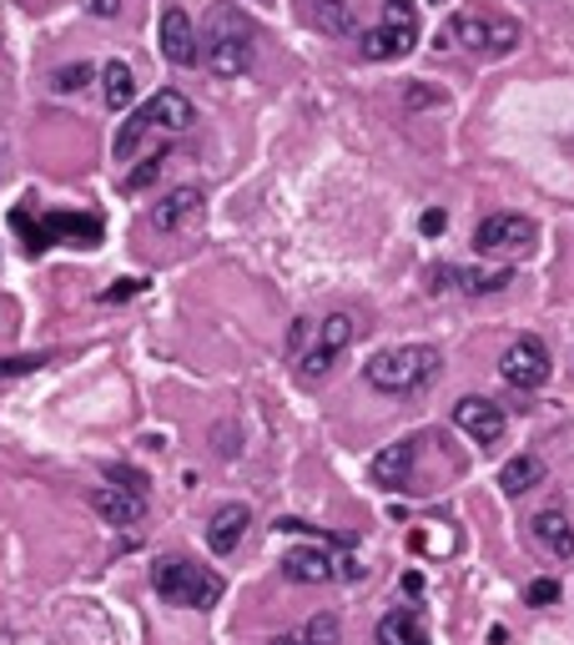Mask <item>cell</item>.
Wrapping results in <instances>:
<instances>
[{
	"label": "cell",
	"mask_w": 574,
	"mask_h": 645,
	"mask_svg": "<svg viewBox=\"0 0 574 645\" xmlns=\"http://www.w3.org/2000/svg\"><path fill=\"white\" fill-rule=\"evenodd\" d=\"M252 41H257V31H252V21L238 6H212L202 36H197V51H202L207 72L232 81V76H242L252 66Z\"/></svg>",
	"instance_id": "1"
},
{
	"label": "cell",
	"mask_w": 574,
	"mask_h": 645,
	"mask_svg": "<svg viewBox=\"0 0 574 645\" xmlns=\"http://www.w3.org/2000/svg\"><path fill=\"white\" fill-rule=\"evenodd\" d=\"M439 348L429 343H404V348H383L363 363V379L388 398H408V394H423L433 379H439Z\"/></svg>",
	"instance_id": "2"
},
{
	"label": "cell",
	"mask_w": 574,
	"mask_h": 645,
	"mask_svg": "<svg viewBox=\"0 0 574 645\" xmlns=\"http://www.w3.org/2000/svg\"><path fill=\"white\" fill-rule=\"evenodd\" d=\"M152 590L177 610H212L222 600V580L202 565L181 560V555H167V560L152 565Z\"/></svg>",
	"instance_id": "3"
},
{
	"label": "cell",
	"mask_w": 574,
	"mask_h": 645,
	"mask_svg": "<svg viewBox=\"0 0 574 645\" xmlns=\"http://www.w3.org/2000/svg\"><path fill=\"white\" fill-rule=\"evenodd\" d=\"M11 228L25 238L31 258H41L51 242H76V248H96L101 242V217H86V212H46L41 222L31 212H11Z\"/></svg>",
	"instance_id": "4"
},
{
	"label": "cell",
	"mask_w": 574,
	"mask_h": 645,
	"mask_svg": "<svg viewBox=\"0 0 574 645\" xmlns=\"http://www.w3.org/2000/svg\"><path fill=\"white\" fill-rule=\"evenodd\" d=\"M419 46V15H413V0H383V21L373 31H363L358 51L368 61H398Z\"/></svg>",
	"instance_id": "5"
},
{
	"label": "cell",
	"mask_w": 574,
	"mask_h": 645,
	"mask_svg": "<svg viewBox=\"0 0 574 645\" xmlns=\"http://www.w3.org/2000/svg\"><path fill=\"white\" fill-rule=\"evenodd\" d=\"M449 41H459L468 56L494 61V56H509V51L519 46V25L499 21V15H484V11H464L449 21Z\"/></svg>",
	"instance_id": "6"
},
{
	"label": "cell",
	"mask_w": 574,
	"mask_h": 645,
	"mask_svg": "<svg viewBox=\"0 0 574 645\" xmlns=\"http://www.w3.org/2000/svg\"><path fill=\"white\" fill-rule=\"evenodd\" d=\"M353 338H358V318L353 313H328L323 322H312V343L298 353V373L302 379H323Z\"/></svg>",
	"instance_id": "7"
},
{
	"label": "cell",
	"mask_w": 574,
	"mask_h": 645,
	"mask_svg": "<svg viewBox=\"0 0 574 645\" xmlns=\"http://www.w3.org/2000/svg\"><path fill=\"white\" fill-rule=\"evenodd\" d=\"M534 242H539V228L519 212H494V217H484L474 232V248L484 252V258H529Z\"/></svg>",
	"instance_id": "8"
},
{
	"label": "cell",
	"mask_w": 574,
	"mask_h": 645,
	"mask_svg": "<svg viewBox=\"0 0 574 645\" xmlns=\"http://www.w3.org/2000/svg\"><path fill=\"white\" fill-rule=\"evenodd\" d=\"M499 373H504V383H509V389H519V394H529V389H544V383H550V348L539 343L534 334L515 338V343L504 348Z\"/></svg>",
	"instance_id": "9"
},
{
	"label": "cell",
	"mask_w": 574,
	"mask_h": 645,
	"mask_svg": "<svg viewBox=\"0 0 574 645\" xmlns=\"http://www.w3.org/2000/svg\"><path fill=\"white\" fill-rule=\"evenodd\" d=\"M283 575L292 580V586H333V580H343L338 560L323 550V545H298V550H287Z\"/></svg>",
	"instance_id": "10"
},
{
	"label": "cell",
	"mask_w": 574,
	"mask_h": 645,
	"mask_svg": "<svg viewBox=\"0 0 574 645\" xmlns=\"http://www.w3.org/2000/svg\"><path fill=\"white\" fill-rule=\"evenodd\" d=\"M413 459H419V439H398L383 455H373L368 474L378 490H408L413 484Z\"/></svg>",
	"instance_id": "11"
},
{
	"label": "cell",
	"mask_w": 574,
	"mask_h": 645,
	"mask_svg": "<svg viewBox=\"0 0 574 645\" xmlns=\"http://www.w3.org/2000/svg\"><path fill=\"white\" fill-rule=\"evenodd\" d=\"M454 424H459V429H464L474 444H499V439H504V414H499V404H489V398H478V394L459 398V404H454Z\"/></svg>",
	"instance_id": "12"
},
{
	"label": "cell",
	"mask_w": 574,
	"mask_h": 645,
	"mask_svg": "<svg viewBox=\"0 0 574 645\" xmlns=\"http://www.w3.org/2000/svg\"><path fill=\"white\" fill-rule=\"evenodd\" d=\"M162 56H167L172 66H197V61H202L191 15L181 11V6H167V11H162Z\"/></svg>",
	"instance_id": "13"
},
{
	"label": "cell",
	"mask_w": 574,
	"mask_h": 645,
	"mask_svg": "<svg viewBox=\"0 0 574 645\" xmlns=\"http://www.w3.org/2000/svg\"><path fill=\"white\" fill-rule=\"evenodd\" d=\"M91 510L107 520V525H142L146 520V494L117 490V484H96L91 490Z\"/></svg>",
	"instance_id": "14"
},
{
	"label": "cell",
	"mask_w": 574,
	"mask_h": 645,
	"mask_svg": "<svg viewBox=\"0 0 574 645\" xmlns=\"http://www.w3.org/2000/svg\"><path fill=\"white\" fill-rule=\"evenodd\" d=\"M529 535H534V545L544 555H554V560H570L574 555V525L564 510H539L534 520H529Z\"/></svg>",
	"instance_id": "15"
},
{
	"label": "cell",
	"mask_w": 574,
	"mask_h": 645,
	"mask_svg": "<svg viewBox=\"0 0 574 645\" xmlns=\"http://www.w3.org/2000/svg\"><path fill=\"white\" fill-rule=\"evenodd\" d=\"M142 117H146V127H152V132H187L191 121H197V111H191V101L181 91H156L152 101H146L142 107Z\"/></svg>",
	"instance_id": "16"
},
{
	"label": "cell",
	"mask_w": 574,
	"mask_h": 645,
	"mask_svg": "<svg viewBox=\"0 0 574 645\" xmlns=\"http://www.w3.org/2000/svg\"><path fill=\"white\" fill-rule=\"evenodd\" d=\"M197 217H202V192L177 187V192H167V197L152 207V228L156 232H177V228H187V222H197Z\"/></svg>",
	"instance_id": "17"
},
{
	"label": "cell",
	"mask_w": 574,
	"mask_h": 645,
	"mask_svg": "<svg viewBox=\"0 0 574 645\" xmlns=\"http://www.w3.org/2000/svg\"><path fill=\"white\" fill-rule=\"evenodd\" d=\"M252 525V510L247 504H222V510L212 514V525H207V545H212V555H232L242 545V535H247Z\"/></svg>",
	"instance_id": "18"
},
{
	"label": "cell",
	"mask_w": 574,
	"mask_h": 645,
	"mask_svg": "<svg viewBox=\"0 0 574 645\" xmlns=\"http://www.w3.org/2000/svg\"><path fill=\"white\" fill-rule=\"evenodd\" d=\"M308 15L323 36H353L358 31V6L353 0H308Z\"/></svg>",
	"instance_id": "19"
},
{
	"label": "cell",
	"mask_w": 574,
	"mask_h": 645,
	"mask_svg": "<svg viewBox=\"0 0 574 645\" xmlns=\"http://www.w3.org/2000/svg\"><path fill=\"white\" fill-rule=\"evenodd\" d=\"M378 645H433L419 610H394L378 621Z\"/></svg>",
	"instance_id": "20"
},
{
	"label": "cell",
	"mask_w": 574,
	"mask_h": 645,
	"mask_svg": "<svg viewBox=\"0 0 574 645\" xmlns=\"http://www.w3.org/2000/svg\"><path fill=\"white\" fill-rule=\"evenodd\" d=\"M101 91H107V107L111 111H126L132 107V96H136V76L126 61H107L101 66Z\"/></svg>",
	"instance_id": "21"
},
{
	"label": "cell",
	"mask_w": 574,
	"mask_h": 645,
	"mask_svg": "<svg viewBox=\"0 0 574 645\" xmlns=\"http://www.w3.org/2000/svg\"><path fill=\"white\" fill-rule=\"evenodd\" d=\"M499 484H504V494H529L534 484H544V464H539L534 455H519V459H509L504 464V474H499Z\"/></svg>",
	"instance_id": "22"
},
{
	"label": "cell",
	"mask_w": 574,
	"mask_h": 645,
	"mask_svg": "<svg viewBox=\"0 0 574 645\" xmlns=\"http://www.w3.org/2000/svg\"><path fill=\"white\" fill-rule=\"evenodd\" d=\"M91 76H96V66L71 61V66H60V72L51 76V91H56V96H76V91H86V86H91Z\"/></svg>",
	"instance_id": "23"
},
{
	"label": "cell",
	"mask_w": 574,
	"mask_h": 645,
	"mask_svg": "<svg viewBox=\"0 0 574 645\" xmlns=\"http://www.w3.org/2000/svg\"><path fill=\"white\" fill-rule=\"evenodd\" d=\"M298 641L302 645H343V625H338V615H312L298 631Z\"/></svg>",
	"instance_id": "24"
},
{
	"label": "cell",
	"mask_w": 574,
	"mask_h": 645,
	"mask_svg": "<svg viewBox=\"0 0 574 645\" xmlns=\"http://www.w3.org/2000/svg\"><path fill=\"white\" fill-rule=\"evenodd\" d=\"M449 277H459L464 293H499L509 283V273H454V267H449Z\"/></svg>",
	"instance_id": "25"
},
{
	"label": "cell",
	"mask_w": 574,
	"mask_h": 645,
	"mask_svg": "<svg viewBox=\"0 0 574 645\" xmlns=\"http://www.w3.org/2000/svg\"><path fill=\"white\" fill-rule=\"evenodd\" d=\"M46 363H51V353H21V359H0V383H5V379H25V373L46 369Z\"/></svg>",
	"instance_id": "26"
},
{
	"label": "cell",
	"mask_w": 574,
	"mask_h": 645,
	"mask_svg": "<svg viewBox=\"0 0 574 645\" xmlns=\"http://www.w3.org/2000/svg\"><path fill=\"white\" fill-rule=\"evenodd\" d=\"M107 484H117V490H132V494H146V474L132 464H107Z\"/></svg>",
	"instance_id": "27"
},
{
	"label": "cell",
	"mask_w": 574,
	"mask_h": 645,
	"mask_svg": "<svg viewBox=\"0 0 574 645\" xmlns=\"http://www.w3.org/2000/svg\"><path fill=\"white\" fill-rule=\"evenodd\" d=\"M560 600V580H529V590H525V605H534V610H544V605H554Z\"/></svg>",
	"instance_id": "28"
},
{
	"label": "cell",
	"mask_w": 574,
	"mask_h": 645,
	"mask_svg": "<svg viewBox=\"0 0 574 645\" xmlns=\"http://www.w3.org/2000/svg\"><path fill=\"white\" fill-rule=\"evenodd\" d=\"M162 162H167V152H152V156H146V162H142V167L132 172V177L121 182V187H126V192H142L146 182H156V172H162Z\"/></svg>",
	"instance_id": "29"
},
{
	"label": "cell",
	"mask_w": 574,
	"mask_h": 645,
	"mask_svg": "<svg viewBox=\"0 0 574 645\" xmlns=\"http://www.w3.org/2000/svg\"><path fill=\"white\" fill-rule=\"evenodd\" d=\"M142 277H121L117 287H107V293H101V303H126V298H136V293H142Z\"/></svg>",
	"instance_id": "30"
},
{
	"label": "cell",
	"mask_w": 574,
	"mask_h": 645,
	"mask_svg": "<svg viewBox=\"0 0 574 645\" xmlns=\"http://www.w3.org/2000/svg\"><path fill=\"white\" fill-rule=\"evenodd\" d=\"M419 228H423V238H439V232L449 228V217H443L439 207H433V212H423V217H419Z\"/></svg>",
	"instance_id": "31"
},
{
	"label": "cell",
	"mask_w": 574,
	"mask_h": 645,
	"mask_svg": "<svg viewBox=\"0 0 574 645\" xmlns=\"http://www.w3.org/2000/svg\"><path fill=\"white\" fill-rule=\"evenodd\" d=\"M308 338H312V322L298 318V322H292V338H287V343H292V353H302V348H308Z\"/></svg>",
	"instance_id": "32"
},
{
	"label": "cell",
	"mask_w": 574,
	"mask_h": 645,
	"mask_svg": "<svg viewBox=\"0 0 574 645\" xmlns=\"http://www.w3.org/2000/svg\"><path fill=\"white\" fill-rule=\"evenodd\" d=\"M443 96L439 91H429V86H413V91H408V107H439Z\"/></svg>",
	"instance_id": "33"
},
{
	"label": "cell",
	"mask_w": 574,
	"mask_h": 645,
	"mask_svg": "<svg viewBox=\"0 0 574 645\" xmlns=\"http://www.w3.org/2000/svg\"><path fill=\"white\" fill-rule=\"evenodd\" d=\"M121 0H91V15H117Z\"/></svg>",
	"instance_id": "34"
},
{
	"label": "cell",
	"mask_w": 574,
	"mask_h": 645,
	"mask_svg": "<svg viewBox=\"0 0 574 645\" xmlns=\"http://www.w3.org/2000/svg\"><path fill=\"white\" fill-rule=\"evenodd\" d=\"M273 645H302V641H298V631H292V635H277Z\"/></svg>",
	"instance_id": "35"
}]
</instances>
